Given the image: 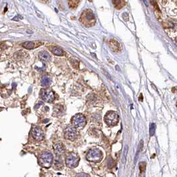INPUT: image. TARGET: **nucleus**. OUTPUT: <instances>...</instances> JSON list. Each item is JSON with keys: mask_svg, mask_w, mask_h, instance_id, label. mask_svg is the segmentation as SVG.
<instances>
[{"mask_svg": "<svg viewBox=\"0 0 177 177\" xmlns=\"http://www.w3.org/2000/svg\"><path fill=\"white\" fill-rule=\"evenodd\" d=\"M81 21L88 27H91L95 23V17L94 14L90 9H87L83 12L81 16Z\"/></svg>", "mask_w": 177, "mask_h": 177, "instance_id": "f257e3e1", "label": "nucleus"}, {"mask_svg": "<svg viewBox=\"0 0 177 177\" xmlns=\"http://www.w3.org/2000/svg\"><path fill=\"white\" fill-rule=\"evenodd\" d=\"M87 159L91 162H99L103 158V153L99 149H92L88 151L87 154Z\"/></svg>", "mask_w": 177, "mask_h": 177, "instance_id": "f03ea898", "label": "nucleus"}, {"mask_svg": "<svg viewBox=\"0 0 177 177\" xmlns=\"http://www.w3.org/2000/svg\"><path fill=\"white\" fill-rule=\"evenodd\" d=\"M53 157L49 152H45L40 156L39 159V164L45 168H49L53 163Z\"/></svg>", "mask_w": 177, "mask_h": 177, "instance_id": "7ed1b4c3", "label": "nucleus"}, {"mask_svg": "<svg viewBox=\"0 0 177 177\" xmlns=\"http://www.w3.org/2000/svg\"><path fill=\"white\" fill-rule=\"evenodd\" d=\"M119 115L114 111H109L105 116V122L109 126H115L119 122Z\"/></svg>", "mask_w": 177, "mask_h": 177, "instance_id": "20e7f679", "label": "nucleus"}, {"mask_svg": "<svg viewBox=\"0 0 177 177\" xmlns=\"http://www.w3.org/2000/svg\"><path fill=\"white\" fill-rule=\"evenodd\" d=\"M79 161V159L78 156L73 153L67 155L65 159L66 164L69 168H75L76 166L78 165Z\"/></svg>", "mask_w": 177, "mask_h": 177, "instance_id": "39448f33", "label": "nucleus"}, {"mask_svg": "<svg viewBox=\"0 0 177 177\" xmlns=\"http://www.w3.org/2000/svg\"><path fill=\"white\" fill-rule=\"evenodd\" d=\"M72 123L77 128H83L86 124V119L82 114H77L72 118Z\"/></svg>", "mask_w": 177, "mask_h": 177, "instance_id": "423d86ee", "label": "nucleus"}, {"mask_svg": "<svg viewBox=\"0 0 177 177\" xmlns=\"http://www.w3.org/2000/svg\"><path fill=\"white\" fill-rule=\"evenodd\" d=\"M40 95L41 99L43 101L48 102V103H51L54 101L55 99V95L53 92L50 89H43L41 90L40 92Z\"/></svg>", "mask_w": 177, "mask_h": 177, "instance_id": "0eeeda50", "label": "nucleus"}, {"mask_svg": "<svg viewBox=\"0 0 177 177\" xmlns=\"http://www.w3.org/2000/svg\"><path fill=\"white\" fill-rule=\"evenodd\" d=\"M77 137V131L73 126H68L65 131V138L69 140H74Z\"/></svg>", "mask_w": 177, "mask_h": 177, "instance_id": "6e6552de", "label": "nucleus"}, {"mask_svg": "<svg viewBox=\"0 0 177 177\" xmlns=\"http://www.w3.org/2000/svg\"><path fill=\"white\" fill-rule=\"evenodd\" d=\"M31 135L34 139L36 140H41L44 138V134L41 128L38 126H34L32 129Z\"/></svg>", "mask_w": 177, "mask_h": 177, "instance_id": "1a4fd4ad", "label": "nucleus"}, {"mask_svg": "<svg viewBox=\"0 0 177 177\" xmlns=\"http://www.w3.org/2000/svg\"><path fill=\"white\" fill-rule=\"evenodd\" d=\"M54 150L55 152L58 154H62L64 153L65 152V148L63 147L62 143H57L54 145Z\"/></svg>", "mask_w": 177, "mask_h": 177, "instance_id": "9d476101", "label": "nucleus"}, {"mask_svg": "<svg viewBox=\"0 0 177 177\" xmlns=\"http://www.w3.org/2000/svg\"><path fill=\"white\" fill-rule=\"evenodd\" d=\"M39 58L43 61L47 62L50 60L51 56L49 53H47V51H42L39 54Z\"/></svg>", "mask_w": 177, "mask_h": 177, "instance_id": "9b49d317", "label": "nucleus"}, {"mask_svg": "<svg viewBox=\"0 0 177 177\" xmlns=\"http://www.w3.org/2000/svg\"><path fill=\"white\" fill-rule=\"evenodd\" d=\"M109 44H110V48L112 49L113 51H119L120 44L117 41H116L115 39H111L110 41Z\"/></svg>", "mask_w": 177, "mask_h": 177, "instance_id": "f8f14e48", "label": "nucleus"}, {"mask_svg": "<svg viewBox=\"0 0 177 177\" xmlns=\"http://www.w3.org/2000/svg\"><path fill=\"white\" fill-rule=\"evenodd\" d=\"M51 81V78L49 77L48 76H44L42 77L41 80V84L42 86L46 87V86L50 85Z\"/></svg>", "mask_w": 177, "mask_h": 177, "instance_id": "ddd939ff", "label": "nucleus"}, {"mask_svg": "<svg viewBox=\"0 0 177 177\" xmlns=\"http://www.w3.org/2000/svg\"><path fill=\"white\" fill-rule=\"evenodd\" d=\"M51 51L53 54H55V55H58V56H63L64 55V51H63V49L57 47H54L51 49Z\"/></svg>", "mask_w": 177, "mask_h": 177, "instance_id": "4468645a", "label": "nucleus"}, {"mask_svg": "<svg viewBox=\"0 0 177 177\" xmlns=\"http://www.w3.org/2000/svg\"><path fill=\"white\" fill-rule=\"evenodd\" d=\"M23 47L27 49H31L35 47V43L32 41H26L23 43Z\"/></svg>", "mask_w": 177, "mask_h": 177, "instance_id": "2eb2a0df", "label": "nucleus"}, {"mask_svg": "<svg viewBox=\"0 0 177 177\" xmlns=\"http://www.w3.org/2000/svg\"><path fill=\"white\" fill-rule=\"evenodd\" d=\"M155 130H156V124H154V123H152L150 124V129H149V133L150 136L154 135V133H155Z\"/></svg>", "mask_w": 177, "mask_h": 177, "instance_id": "dca6fc26", "label": "nucleus"}, {"mask_svg": "<svg viewBox=\"0 0 177 177\" xmlns=\"http://www.w3.org/2000/svg\"><path fill=\"white\" fill-rule=\"evenodd\" d=\"M147 167V163L145 162H140L139 163V170L140 173H145Z\"/></svg>", "mask_w": 177, "mask_h": 177, "instance_id": "f3484780", "label": "nucleus"}, {"mask_svg": "<svg viewBox=\"0 0 177 177\" xmlns=\"http://www.w3.org/2000/svg\"><path fill=\"white\" fill-rule=\"evenodd\" d=\"M143 140H141L140 142V143H139V145H138V150H137L136 154L135 159V163L136 161V160H137V159H138V154H139V152H140V151L141 150V149H142V148H143Z\"/></svg>", "mask_w": 177, "mask_h": 177, "instance_id": "a211bd4d", "label": "nucleus"}, {"mask_svg": "<svg viewBox=\"0 0 177 177\" xmlns=\"http://www.w3.org/2000/svg\"><path fill=\"white\" fill-rule=\"evenodd\" d=\"M113 3L114 4H115V5L116 7H117V8H121V7H122V6L121 5V3H125V1H113Z\"/></svg>", "mask_w": 177, "mask_h": 177, "instance_id": "6ab92c4d", "label": "nucleus"}, {"mask_svg": "<svg viewBox=\"0 0 177 177\" xmlns=\"http://www.w3.org/2000/svg\"><path fill=\"white\" fill-rule=\"evenodd\" d=\"M127 152H128V146H125V148L124 149V154H123V156H124V160L126 159V154H127Z\"/></svg>", "mask_w": 177, "mask_h": 177, "instance_id": "aec40b11", "label": "nucleus"}, {"mask_svg": "<svg viewBox=\"0 0 177 177\" xmlns=\"http://www.w3.org/2000/svg\"><path fill=\"white\" fill-rule=\"evenodd\" d=\"M90 177L89 175H87V174H86V173H81L79 175H78V177Z\"/></svg>", "mask_w": 177, "mask_h": 177, "instance_id": "412c9836", "label": "nucleus"}, {"mask_svg": "<svg viewBox=\"0 0 177 177\" xmlns=\"http://www.w3.org/2000/svg\"><path fill=\"white\" fill-rule=\"evenodd\" d=\"M43 105V102H40V103H39L37 104L35 106V107H34L35 109H37L39 108V107H40V105Z\"/></svg>", "mask_w": 177, "mask_h": 177, "instance_id": "4be33fe9", "label": "nucleus"}, {"mask_svg": "<svg viewBox=\"0 0 177 177\" xmlns=\"http://www.w3.org/2000/svg\"><path fill=\"white\" fill-rule=\"evenodd\" d=\"M139 177H145V174L144 173H140Z\"/></svg>", "mask_w": 177, "mask_h": 177, "instance_id": "5701e85b", "label": "nucleus"}]
</instances>
